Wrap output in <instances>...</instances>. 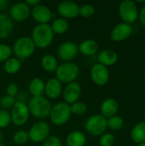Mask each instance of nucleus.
Returning <instances> with one entry per match:
<instances>
[{"label":"nucleus","mask_w":145,"mask_h":146,"mask_svg":"<svg viewBox=\"0 0 145 146\" xmlns=\"http://www.w3.org/2000/svg\"><path fill=\"white\" fill-rule=\"evenodd\" d=\"M32 42L36 47L40 49L47 48L54 39V33L50 24H38L32 31Z\"/></svg>","instance_id":"1"},{"label":"nucleus","mask_w":145,"mask_h":146,"mask_svg":"<svg viewBox=\"0 0 145 146\" xmlns=\"http://www.w3.org/2000/svg\"><path fill=\"white\" fill-rule=\"evenodd\" d=\"M27 106L30 114L38 119H44L49 116L52 107L50 101L43 96L32 97L29 100Z\"/></svg>","instance_id":"2"},{"label":"nucleus","mask_w":145,"mask_h":146,"mask_svg":"<svg viewBox=\"0 0 145 146\" xmlns=\"http://www.w3.org/2000/svg\"><path fill=\"white\" fill-rule=\"evenodd\" d=\"M79 74V66L73 62H63L56 70V78L62 84H69L76 80Z\"/></svg>","instance_id":"3"},{"label":"nucleus","mask_w":145,"mask_h":146,"mask_svg":"<svg viewBox=\"0 0 145 146\" xmlns=\"http://www.w3.org/2000/svg\"><path fill=\"white\" fill-rule=\"evenodd\" d=\"M35 47L36 46L31 38L23 36L15 41L12 51L15 55L16 58L23 60L30 57L34 53Z\"/></svg>","instance_id":"4"},{"label":"nucleus","mask_w":145,"mask_h":146,"mask_svg":"<svg viewBox=\"0 0 145 146\" xmlns=\"http://www.w3.org/2000/svg\"><path fill=\"white\" fill-rule=\"evenodd\" d=\"M70 105L65 102H60L51 107L50 113L49 115L51 122L56 126H62L65 124L71 116Z\"/></svg>","instance_id":"5"},{"label":"nucleus","mask_w":145,"mask_h":146,"mask_svg":"<svg viewBox=\"0 0 145 146\" xmlns=\"http://www.w3.org/2000/svg\"><path fill=\"white\" fill-rule=\"evenodd\" d=\"M119 15L123 22L131 24L138 18V9L136 2L132 0H124L120 3Z\"/></svg>","instance_id":"6"},{"label":"nucleus","mask_w":145,"mask_h":146,"mask_svg":"<svg viewBox=\"0 0 145 146\" xmlns=\"http://www.w3.org/2000/svg\"><path fill=\"white\" fill-rule=\"evenodd\" d=\"M107 119L102 115H93L85 122L86 132L94 137L103 135L107 129Z\"/></svg>","instance_id":"7"},{"label":"nucleus","mask_w":145,"mask_h":146,"mask_svg":"<svg viewBox=\"0 0 145 146\" xmlns=\"http://www.w3.org/2000/svg\"><path fill=\"white\" fill-rule=\"evenodd\" d=\"M29 115L30 112L28 106L24 102L16 101L14 106L11 108V121L17 127L25 125L28 121Z\"/></svg>","instance_id":"8"},{"label":"nucleus","mask_w":145,"mask_h":146,"mask_svg":"<svg viewBox=\"0 0 145 146\" xmlns=\"http://www.w3.org/2000/svg\"><path fill=\"white\" fill-rule=\"evenodd\" d=\"M27 133L31 141L34 143H41L49 137L50 127L44 121H38L31 127Z\"/></svg>","instance_id":"9"},{"label":"nucleus","mask_w":145,"mask_h":146,"mask_svg":"<svg viewBox=\"0 0 145 146\" xmlns=\"http://www.w3.org/2000/svg\"><path fill=\"white\" fill-rule=\"evenodd\" d=\"M31 15L38 24H49L54 17V15L49 7L42 3L32 7L31 9Z\"/></svg>","instance_id":"10"},{"label":"nucleus","mask_w":145,"mask_h":146,"mask_svg":"<svg viewBox=\"0 0 145 146\" xmlns=\"http://www.w3.org/2000/svg\"><path fill=\"white\" fill-rule=\"evenodd\" d=\"M91 77L96 85L104 86L109 82V71L107 67L97 62L91 68Z\"/></svg>","instance_id":"11"},{"label":"nucleus","mask_w":145,"mask_h":146,"mask_svg":"<svg viewBox=\"0 0 145 146\" xmlns=\"http://www.w3.org/2000/svg\"><path fill=\"white\" fill-rule=\"evenodd\" d=\"M79 5L73 1H62L57 6V12L64 19H72L79 15Z\"/></svg>","instance_id":"12"},{"label":"nucleus","mask_w":145,"mask_h":146,"mask_svg":"<svg viewBox=\"0 0 145 146\" xmlns=\"http://www.w3.org/2000/svg\"><path fill=\"white\" fill-rule=\"evenodd\" d=\"M79 52V48L75 43L72 41H66L61 44L57 50V55L59 58L64 62L72 61Z\"/></svg>","instance_id":"13"},{"label":"nucleus","mask_w":145,"mask_h":146,"mask_svg":"<svg viewBox=\"0 0 145 146\" xmlns=\"http://www.w3.org/2000/svg\"><path fill=\"white\" fill-rule=\"evenodd\" d=\"M12 21L18 22L26 21L31 15V9L25 2H18L15 3L9 10Z\"/></svg>","instance_id":"14"},{"label":"nucleus","mask_w":145,"mask_h":146,"mask_svg":"<svg viewBox=\"0 0 145 146\" xmlns=\"http://www.w3.org/2000/svg\"><path fill=\"white\" fill-rule=\"evenodd\" d=\"M132 27L131 24L121 22L117 24L110 33V38L115 42H121L128 38L132 33Z\"/></svg>","instance_id":"15"},{"label":"nucleus","mask_w":145,"mask_h":146,"mask_svg":"<svg viewBox=\"0 0 145 146\" xmlns=\"http://www.w3.org/2000/svg\"><path fill=\"white\" fill-rule=\"evenodd\" d=\"M81 94V86L76 82H71L67 85L63 91V98L66 104L71 105L72 104L79 101V98Z\"/></svg>","instance_id":"16"},{"label":"nucleus","mask_w":145,"mask_h":146,"mask_svg":"<svg viewBox=\"0 0 145 146\" xmlns=\"http://www.w3.org/2000/svg\"><path fill=\"white\" fill-rule=\"evenodd\" d=\"M44 93L49 98L56 99L62 93V83L56 78H50L47 80L44 86Z\"/></svg>","instance_id":"17"},{"label":"nucleus","mask_w":145,"mask_h":146,"mask_svg":"<svg viewBox=\"0 0 145 146\" xmlns=\"http://www.w3.org/2000/svg\"><path fill=\"white\" fill-rule=\"evenodd\" d=\"M118 109V102L112 98H108L101 104V115L106 119H109L114 115H116Z\"/></svg>","instance_id":"18"},{"label":"nucleus","mask_w":145,"mask_h":146,"mask_svg":"<svg viewBox=\"0 0 145 146\" xmlns=\"http://www.w3.org/2000/svg\"><path fill=\"white\" fill-rule=\"evenodd\" d=\"M98 63L108 67V66H113L115 65L118 61V54L113 50H102L97 56Z\"/></svg>","instance_id":"19"},{"label":"nucleus","mask_w":145,"mask_h":146,"mask_svg":"<svg viewBox=\"0 0 145 146\" xmlns=\"http://www.w3.org/2000/svg\"><path fill=\"white\" fill-rule=\"evenodd\" d=\"M13 27L12 19L5 14H0V38H8L11 34Z\"/></svg>","instance_id":"20"},{"label":"nucleus","mask_w":145,"mask_h":146,"mask_svg":"<svg viewBox=\"0 0 145 146\" xmlns=\"http://www.w3.org/2000/svg\"><path fill=\"white\" fill-rule=\"evenodd\" d=\"M85 143L86 137L79 131H73L66 138V144L68 146H85Z\"/></svg>","instance_id":"21"},{"label":"nucleus","mask_w":145,"mask_h":146,"mask_svg":"<svg viewBox=\"0 0 145 146\" xmlns=\"http://www.w3.org/2000/svg\"><path fill=\"white\" fill-rule=\"evenodd\" d=\"M131 139L138 145L145 142V121H140L132 127Z\"/></svg>","instance_id":"22"},{"label":"nucleus","mask_w":145,"mask_h":146,"mask_svg":"<svg viewBox=\"0 0 145 146\" xmlns=\"http://www.w3.org/2000/svg\"><path fill=\"white\" fill-rule=\"evenodd\" d=\"M79 51L85 56H92L98 50V44L93 39H85L79 46Z\"/></svg>","instance_id":"23"},{"label":"nucleus","mask_w":145,"mask_h":146,"mask_svg":"<svg viewBox=\"0 0 145 146\" xmlns=\"http://www.w3.org/2000/svg\"><path fill=\"white\" fill-rule=\"evenodd\" d=\"M44 86L45 83L43 80L39 78H34L30 81L28 89L32 97H40L44 93Z\"/></svg>","instance_id":"24"},{"label":"nucleus","mask_w":145,"mask_h":146,"mask_svg":"<svg viewBox=\"0 0 145 146\" xmlns=\"http://www.w3.org/2000/svg\"><path fill=\"white\" fill-rule=\"evenodd\" d=\"M41 66L45 71L52 73V72H56V70L58 67V62H57L56 56H54L53 55H50V54H47L42 57Z\"/></svg>","instance_id":"25"},{"label":"nucleus","mask_w":145,"mask_h":146,"mask_svg":"<svg viewBox=\"0 0 145 146\" xmlns=\"http://www.w3.org/2000/svg\"><path fill=\"white\" fill-rule=\"evenodd\" d=\"M50 27H51V29H52L54 33L63 34V33H65L68 30L69 23H68V21L66 19L60 17V18L55 19L52 21Z\"/></svg>","instance_id":"26"},{"label":"nucleus","mask_w":145,"mask_h":146,"mask_svg":"<svg viewBox=\"0 0 145 146\" xmlns=\"http://www.w3.org/2000/svg\"><path fill=\"white\" fill-rule=\"evenodd\" d=\"M21 68V62L20 59L16 57L9 58L7 61L4 62V64H3L4 71L9 74H16L17 72H19Z\"/></svg>","instance_id":"27"},{"label":"nucleus","mask_w":145,"mask_h":146,"mask_svg":"<svg viewBox=\"0 0 145 146\" xmlns=\"http://www.w3.org/2000/svg\"><path fill=\"white\" fill-rule=\"evenodd\" d=\"M124 125V120L119 115H114L107 119V126L113 131H118L122 128Z\"/></svg>","instance_id":"28"},{"label":"nucleus","mask_w":145,"mask_h":146,"mask_svg":"<svg viewBox=\"0 0 145 146\" xmlns=\"http://www.w3.org/2000/svg\"><path fill=\"white\" fill-rule=\"evenodd\" d=\"M96 9L95 7L90 3H85L79 6V15L85 17V18H90L95 15Z\"/></svg>","instance_id":"29"},{"label":"nucleus","mask_w":145,"mask_h":146,"mask_svg":"<svg viewBox=\"0 0 145 146\" xmlns=\"http://www.w3.org/2000/svg\"><path fill=\"white\" fill-rule=\"evenodd\" d=\"M28 139H29L28 133L26 131H21V130L17 131L13 135V141L15 142V144H16L18 145H25L28 141Z\"/></svg>","instance_id":"30"},{"label":"nucleus","mask_w":145,"mask_h":146,"mask_svg":"<svg viewBox=\"0 0 145 146\" xmlns=\"http://www.w3.org/2000/svg\"><path fill=\"white\" fill-rule=\"evenodd\" d=\"M70 110L74 115H83L87 110V105L84 102L77 101L70 105Z\"/></svg>","instance_id":"31"},{"label":"nucleus","mask_w":145,"mask_h":146,"mask_svg":"<svg viewBox=\"0 0 145 146\" xmlns=\"http://www.w3.org/2000/svg\"><path fill=\"white\" fill-rule=\"evenodd\" d=\"M12 48L6 44H0V62H5L12 54Z\"/></svg>","instance_id":"32"},{"label":"nucleus","mask_w":145,"mask_h":146,"mask_svg":"<svg viewBox=\"0 0 145 146\" xmlns=\"http://www.w3.org/2000/svg\"><path fill=\"white\" fill-rule=\"evenodd\" d=\"M115 142V136L110 133H106L101 135L100 140H99V146H113Z\"/></svg>","instance_id":"33"},{"label":"nucleus","mask_w":145,"mask_h":146,"mask_svg":"<svg viewBox=\"0 0 145 146\" xmlns=\"http://www.w3.org/2000/svg\"><path fill=\"white\" fill-rule=\"evenodd\" d=\"M11 122L10 113L5 110H0V128L8 127Z\"/></svg>","instance_id":"34"},{"label":"nucleus","mask_w":145,"mask_h":146,"mask_svg":"<svg viewBox=\"0 0 145 146\" xmlns=\"http://www.w3.org/2000/svg\"><path fill=\"white\" fill-rule=\"evenodd\" d=\"M15 102H16L15 98L6 95L0 99V105L3 108H12L15 104Z\"/></svg>","instance_id":"35"},{"label":"nucleus","mask_w":145,"mask_h":146,"mask_svg":"<svg viewBox=\"0 0 145 146\" xmlns=\"http://www.w3.org/2000/svg\"><path fill=\"white\" fill-rule=\"evenodd\" d=\"M43 146H62V142L56 136H49L44 141Z\"/></svg>","instance_id":"36"},{"label":"nucleus","mask_w":145,"mask_h":146,"mask_svg":"<svg viewBox=\"0 0 145 146\" xmlns=\"http://www.w3.org/2000/svg\"><path fill=\"white\" fill-rule=\"evenodd\" d=\"M6 92H7V95H8V96H10V97L15 98V97L18 94V86H17V85L15 84V83L9 84V85L7 86Z\"/></svg>","instance_id":"37"},{"label":"nucleus","mask_w":145,"mask_h":146,"mask_svg":"<svg viewBox=\"0 0 145 146\" xmlns=\"http://www.w3.org/2000/svg\"><path fill=\"white\" fill-rule=\"evenodd\" d=\"M138 18L142 25L145 27V4L142 7L141 10L138 12Z\"/></svg>","instance_id":"38"},{"label":"nucleus","mask_w":145,"mask_h":146,"mask_svg":"<svg viewBox=\"0 0 145 146\" xmlns=\"http://www.w3.org/2000/svg\"><path fill=\"white\" fill-rule=\"evenodd\" d=\"M25 3L29 6V7H34L38 4L40 3L39 0H26Z\"/></svg>","instance_id":"39"},{"label":"nucleus","mask_w":145,"mask_h":146,"mask_svg":"<svg viewBox=\"0 0 145 146\" xmlns=\"http://www.w3.org/2000/svg\"><path fill=\"white\" fill-rule=\"evenodd\" d=\"M9 5V2L7 0H0V9H5Z\"/></svg>","instance_id":"40"},{"label":"nucleus","mask_w":145,"mask_h":146,"mask_svg":"<svg viewBox=\"0 0 145 146\" xmlns=\"http://www.w3.org/2000/svg\"><path fill=\"white\" fill-rule=\"evenodd\" d=\"M138 146H145V142H144V143H141V144H139V145H138Z\"/></svg>","instance_id":"41"},{"label":"nucleus","mask_w":145,"mask_h":146,"mask_svg":"<svg viewBox=\"0 0 145 146\" xmlns=\"http://www.w3.org/2000/svg\"><path fill=\"white\" fill-rule=\"evenodd\" d=\"M1 141H2V133L0 132V143H1Z\"/></svg>","instance_id":"42"},{"label":"nucleus","mask_w":145,"mask_h":146,"mask_svg":"<svg viewBox=\"0 0 145 146\" xmlns=\"http://www.w3.org/2000/svg\"><path fill=\"white\" fill-rule=\"evenodd\" d=\"M0 146H6L5 145H3V144H2V143H0Z\"/></svg>","instance_id":"43"}]
</instances>
